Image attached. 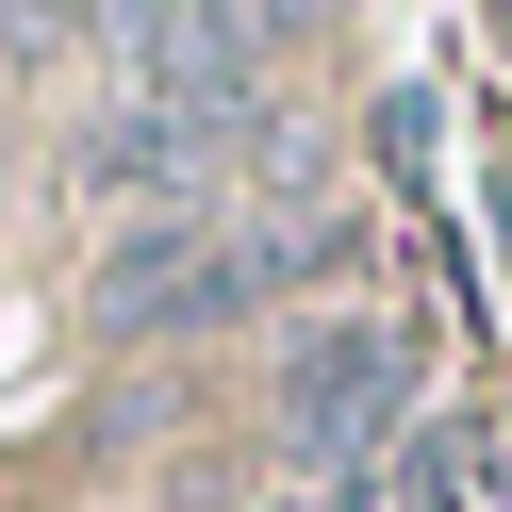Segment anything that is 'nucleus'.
Segmentation results:
<instances>
[{
  "instance_id": "obj_3",
  "label": "nucleus",
  "mask_w": 512,
  "mask_h": 512,
  "mask_svg": "<svg viewBox=\"0 0 512 512\" xmlns=\"http://www.w3.org/2000/svg\"><path fill=\"white\" fill-rule=\"evenodd\" d=\"M413 413V331H314L281 347V446L314 479H380V430Z\"/></svg>"
},
{
  "instance_id": "obj_1",
  "label": "nucleus",
  "mask_w": 512,
  "mask_h": 512,
  "mask_svg": "<svg viewBox=\"0 0 512 512\" xmlns=\"http://www.w3.org/2000/svg\"><path fill=\"white\" fill-rule=\"evenodd\" d=\"M331 265H347V215H149L100 265V331L116 347H199V331H248V314L314 298Z\"/></svg>"
},
{
  "instance_id": "obj_2",
  "label": "nucleus",
  "mask_w": 512,
  "mask_h": 512,
  "mask_svg": "<svg viewBox=\"0 0 512 512\" xmlns=\"http://www.w3.org/2000/svg\"><path fill=\"white\" fill-rule=\"evenodd\" d=\"M67 166H83V199H133V232L149 215H232V182L281 166V116L265 100L248 116H215V100H116Z\"/></svg>"
}]
</instances>
